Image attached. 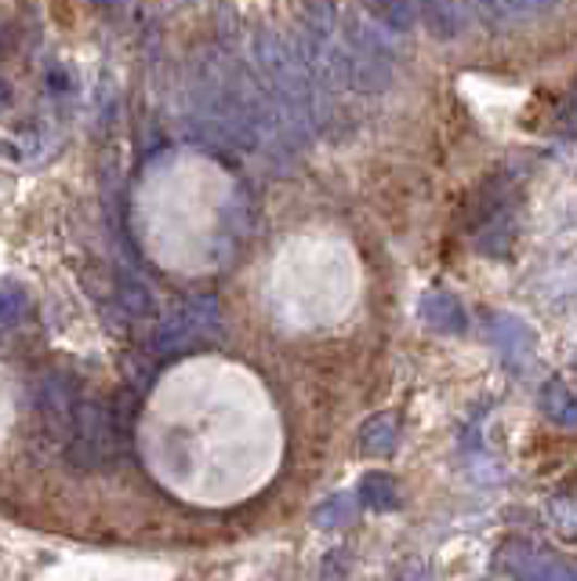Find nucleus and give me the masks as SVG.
<instances>
[{"instance_id":"1","label":"nucleus","mask_w":577,"mask_h":581,"mask_svg":"<svg viewBox=\"0 0 577 581\" xmlns=\"http://www.w3.org/2000/svg\"><path fill=\"white\" fill-rule=\"evenodd\" d=\"M519 236V186L508 178H487L479 189L472 240L483 255H508Z\"/></svg>"},{"instance_id":"2","label":"nucleus","mask_w":577,"mask_h":581,"mask_svg":"<svg viewBox=\"0 0 577 581\" xmlns=\"http://www.w3.org/2000/svg\"><path fill=\"white\" fill-rule=\"evenodd\" d=\"M494 570L508 578H577L574 564H566L563 556L549 553V548L527 542V537H508L498 548Z\"/></svg>"},{"instance_id":"3","label":"nucleus","mask_w":577,"mask_h":581,"mask_svg":"<svg viewBox=\"0 0 577 581\" xmlns=\"http://www.w3.org/2000/svg\"><path fill=\"white\" fill-rule=\"evenodd\" d=\"M538 411L549 418L552 425L577 429V393L570 390V382H563L560 374H552V379L538 390Z\"/></svg>"},{"instance_id":"4","label":"nucleus","mask_w":577,"mask_h":581,"mask_svg":"<svg viewBox=\"0 0 577 581\" xmlns=\"http://www.w3.org/2000/svg\"><path fill=\"white\" fill-rule=\"evenodd\" d=\"M490 338L498 342L501 353H505L512 363H530V357H533V331L527 327V320L498 317V324H490Z\"/></svg>"},{"instance_id":"5","label":"nucleus","mask_w":577,"mask_h":581,"mask_svg":"<svg viewBox=\"0 0 577 581\" xmlns=\"http://www.w3.org/2000/svg\"><path fill=\"white\" fill-rule=\"evenodd\" d=\"M494 18H505V23H527V18H541L549 15L560 0H479Z\"/></svg>"},{"instance_id":"6","label":"nucleus","mask_w":577,"mask_h":581,"mask_svg":"<svg viewBox=\"0 0 577 581\" xmlns=\"http://www.w3.org/2000/svg\"><path fill=\"white\" fill-rule=\"evenodd\" d=\"M425 317L443 331H465V309L457 306L454 295H443V290L440 295H429V302H425Z\"/></svg>"},{"instance_id":"7","label":"nucleus","mask_w":577,"mask_h":581,"mask_svg":"<svg viewBox=\"0 0 577 581\" xmlns=\"http://www.w3.org/2000/svg\"><path fill=\"white\" fill-rule=\"evenodd\" d=\"M549 523L563 542H577V494H555L549 502Z\"/></svg>"},{"instance_id":"8","label":"nucleus","mask_w":577,"mask_h":581,"mask_svg":"<svg viewBox=\"0 0 577 581\" xmlns=\"http://www.w3.org/2000/svg\"><path fill=\"white\" fill-rule=\"evenodd\" d=\"M563 127H566V132H574V135H577V81H574L570 95H566V106H563Z\"/></svg>"}]
</instances>
